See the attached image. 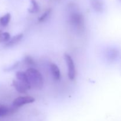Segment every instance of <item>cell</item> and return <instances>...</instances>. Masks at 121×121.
Returning a JSON list of instances; mask_svg holds the SVG:
<instances>
[{
	"instance_id": "2",
	"label": "cell",
	"mask_w": 121,
	"mask_h": 121,
	"mask_svg": "<svg viewBox=\"0 0 121 121\" xmlns=\"http://www.w3.org/2000/svg\"><path fill=\"white\" fill-rule=\"evenodd\" d=\"M65 61L67 64V69H68V77L70 80H73L76 76V70L75 65L72 57L69 54L65 53L64 54Z\"/></svg>"
},
{
	"instance_id": "7",
	"label": "cell",
	"mask_w": 121,
	"mask_h": 121,
	"mask_svg": "<svg viewBox=\"0 0 121 121\" xmlns=\"http://www.w3.org/2000/svg\"><path fill=\"white\" fill-rule=\"evenodd\" d=\"M50 70L53 79L56 80H60L61 78V73L57 65L55 63H51L50 65Z\"/></svg>"
},
{
	"instance_id": "4",
	"label": "cell",
	"mask_w": 121,
	"mask_h": 121,
	"mask_svg": "<svg viewBox=\"0 0 121 121\" xmlns=\"http://www.w3.org/2000/svg\"><path fill=\"white\" fill-rule=\"evenodd\" d=\"M70 21L72 24L78 29L83 28L84 19L82 15L79 13H74L70 17Z\"/></svg>"
},
{
	"instance_id": "8",
	"label": "cell",
	"mask_w": 121,
	"mask_h": 121,
	"mask_svg": "<svg viewBox=\"0 0 121 121\" xmlns=\"http://www.w3.org/2000/svg\"><path fill=\"white\" fill-rule=\"evenodd\" d=\"M23 37L24 35L22 33H20V34L14 35V37L11 38V39L8 42L6 43L5 44V46L7 47H13V46H14L15 45L17 44L19 42H20L21 41V40L23 39Z\"/></svg>"
},
{
	"instance_id": "11",
	"label": "cell",
	"mask_w": 121,
	"mask_h": 121,
	"mask_svg": "<svg viewBox=\"0 0 121 121\" xmlns=\"http://www.w3.org/2000/svg\"><path fill=\"white\" fill-rule=\"evenodd\" d=\"M11 18V16L10 13H7L3 16L0 17V24L1 26H3V27H6L8 26L9 24V21H10Z\"/></svg>"
},
{
	"instance_id": "10",
	"label": "cell",
	"mask_w": 121,
	"mask_h": 121,
	"mask_svg": "<svg viewBox=\"0 0 121 121\" xmlns=\"http://www.w3.org/2000/svg\"><path fill=\"white\" fill-rule=\"evenodd\" d=\"M15 77H16V79H17L18 80L30 86L29 82H28V78H27V76L25 72H20V71L17 72L15 74Z\"/></svg>"
},
{
	"instance_id": "3",
	"label": "cell",
	"mask_w": 121,
	"mask_h": 121,
	"mask_svg": "<svg viewBox=\"0 0 121 121\" xmlns=\"http://www.w3.org/2000/svg\"><path fill=\"white\" fill-rule=\"evenodd\" d=\"M35 98L30 96H22L15 98L13 102V106L16 108L21 107L24 105L30 104L35 102Z\"/></svg>"
},
{
	"instance_id": "15",
	"label": "cell",
	"mask_w": 121,
	"mask_h": 121,
	"mask_svg": "<svg viewBox=\"0 0 121 121\" xmlns=\"http://www.w3.org/2000/svg\"><path fill=\"white\" fill-rule=\"evenodd\" d=\"M51 13V9H48L47 10H46L40 17L39 18V22H43L46 19L48 18V17L49 16L50 14Z\"/></svg>"
},
{
	"instance_id": "12",
	"label": "cell",
	"mask_w": 121,
	"mask_h": 121,
	"mask_svg": "<svg viewBox=\"0 0 121 121\" xmlns=\"http://www.w3.org/2000/svg\"><path fill=\"white\" fill-rule=\"evenodd\" d=\"M28 12L31 14H34L39 12V6L35 0H31V7L28 9Z\"/></svg>"
},
{
	"instance_id": "5",
	"label": "cell",
	"mask_w": 121,
	"mask_h": 121,
	"mask_svg": "<svg viewBox=\"0 0 121 121\" xmlns=\"http://www.w3.org/2000/svg\"><path fill=\"white\" fill-rule=\"evenodd\" d=\"M12 84H13V86H14L15 90L20 93H27V91L31 88L30 85H27V84L24 83L21 81H19L17 79L13 80Z\"/></svg>"
},
{
	"instance_id": "9",
	"label": "cell",
	"mask_w": 121,
	"mask_h": 121,
	"mask_svg": "<svg viewBox=\"0 0 121 121\" xmlns=\"http://www.w3.org/2000/svg\"><path fill=\"white\" fill-rule=\"evenodd\" d=\"M119 56V52L116 48H109L106 51V57L110 61H113L117 59Z\"/></svg>"
},
{
	"instance_id": "6",
	"label": "cell",
	"mask_w": 121,
	"mask_h": 121,
	"mask_svg": "<svg viewBox=\"0 0 121 121\" xmlns=\"http://www.w3.org/2000/svg\"><path fill=\"white\" fill-rule=\"evenodd\" d=\"M18 108L12 106L11 108H9L5 105L0 104V117H6L8 115H11L15 112Z\"/></svg>"
},
{
	"instance_id": "14",
	"label": "cell",
	"mask_w": 121,
	"mask_h": 121,
	"mask_svg": "<svg viewBox=\"0 0 121 121\" xmlns=\"http://www.w3.org/2000/svg\"><path fill=\"white\" fill-rule=\"evenodd\" d=\"M11 39V35L8 32H4L0 34V43H7Z\"/></svg>"
},
{
	"instance_id": "17",
	"label": "cell",
	"mask_w": 121,
	"mask_h": 121,
	"mask_svg": "<svg viewBox=\"0 0 121 121\" xmlns=\"http://www.w3.org/2000/svg\"><path fill=\"white\" fill-rule=\"evenodd\" d=\"M18 65H19V62L15 63H14V65H12V66H10V67H7V68H6L5 69H4V71H5V72H10V71L14 70V69H15L18 66Z\"/></svg>"
},
{
	"instance_id": "13",
	"label": "cell",
	"mask_w": 121,
	"mask_h": 121,
	"mask_svg": "<svg viewBox=\"0 0 121 121\" xmlns=\"http://www.w3.org/2000/svg\"><path fill=\"white\" fill-rule=\"evenodd\" d=\"M93 9L97 12H102L103 10V5L99 0H93L92 2Z\"/></svg>"
},
{
	"instance_id": "1",
	"label": "cell",
	"mask_w": 121,
	"mask_h": 121,
	"mask_svg": "<svg viewBox=\"0 0 121 121\" xmlns=\"http://www.w3.org/2000/svg\"><path fill=\"white\" fill-rule=\"evenodd\" d=\"M31 87L36 90H40L44 85V79L42 74L38 70L34 67L28 68L25 72Z\"/></svg>"
},
{
	"instance_id": "16",
	"label": "cell",
	"mask_w": 121,
	"mask_h": 121,
	"mask_svg": "<svg viewBox=\"0 0 121 121\" xmlns=\"http://www.w3.org/2000/svg\"><path fill=\"white\" fill-rule=\"evenodd\" d=\"M24 61L26 63V64L28 65H31V66H34L35 65V62H34V60L33 58L30 56H26L24 59Z\"/></svg>"
}]
</instances>
